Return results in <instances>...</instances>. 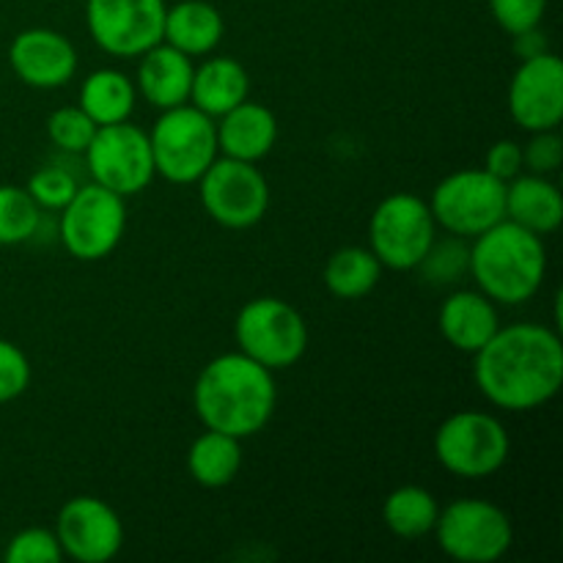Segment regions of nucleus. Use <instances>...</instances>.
Masks as SVG:
<instances>
[{"instance_id": "39448f33", "label": "nucleus", "mask_w": 563, "mask_h": 563, "mask_svg": "<svg viewBox=\"0 0 563 563\" xmlns=\"http://www.w3.org/2000/svg\"><path fill=\"white\" fill-rule=\"evenodd\" d=\"M511 440L504 423L489 412L462 410L445 418L434 432V456L456 478H489L509 462Z\"/></svg>"}, {"instance_id": "c756f323", "label": "nucleus", "mask_w": 563, "mask_h": 563, "mask_svg": "<svg viewBox=\"0 0 563 563\" xmlns=\"http://www.w3.org/2000/svg\"><path fill=\"white\" fill-rule=\"evenodd\" d=\"M77 179L64 168H55V165H47V168H38L36 174L27 179L25 190L31 192V198L36 201L38 209H64L66 203L75 198L77 192Z\"/></svg>"}, {"instance_id": "a211bd4d", "label": "nucleus", "mask_w": 563, "mask_h": 563, "mask_svg": "<svg viewBox=\"0 0 563 563\" xmlns=\"http://www.w3.org/2000/svg\"><path fill=\"white\" fill-rule=\"evenodd\" d=\"M192 75H196V66H192L190 55L159 42L141 55L135 88L148 104L168 110L190 102Z\"/></svg>"}, {"instance_id": "2eb2a0df", "label": "nucleus", "mask_w": 563, "mask_h": 563, "mask_svg": "<svg viewBox=\"0 0 563 563\" xmlns=\"http://www.w3.org/2000/svg\"><path fill=\"white\" fill-rule=\"evenodd\" d=\"M509 113L526 132L559 130L563 121V64L555 53L528 55L509 82Z\"/></svg>"}, {"instance_id": "aec40b11", "label": "nucleus", "mask_w": 563, "mask_h": 563, "mask_svg": "<svg viewBox=\"0 0 563 563\" xmlns=\"http://www.w3.org/2000/svg\"><path fill=\"white\" fill-rule=\"evenodd\" d=\"M506 220L548 236L563 223V196L559 187L539 174H520L506 181Z\"/></svg>"}, {"instance_id": "f257e3e1", "label": "nucleus", "mask_w": 563, "mask_h": 563, "mask_svg": "<svg viewBox=\"0 0 563 563\" xmlns=\"http://www.w3.org/2000/svg\"><path fill=\"white\" fill-rule=\"evenodd\" d=\"M473 357L478 390L500 410H537L555 399L563 385V344L559 333L544 324L498 328Z\"/></svg>"}, {"instance_id": "1a4fd4ad", "label": "nucleus", "mask_w": 563, "mask_h": 563, "mask_svg": "<svg viewBox=\"0 0 563 563\" xmlns=\"http://www.w3.org/2000/svg\"><path fill=\"white\" fill-rule=\"evenodd\" d=\"M432 533L440 550L460 563H495L515 542L509 515L482 498H462L440 509Z\"/></svg>"}, {"instance_id": "393cba45", "label": "nucleus", "mask_w": 563, "mask_h": 563, "mask_svg": "<svg viewBox=\"0 0 563 563\" xmlns=\"http://www.w3.org/2000/svg\"><path fill=\"white\" fill-rule=\"evenodd\" d=\"M383 269L379 258L368 247L346 245L328 258L322 280L330 295L339 300H361V297L372 295L374 286L383 278Z\"/></svg>"}, {"instance_id": "bb28decb", "label": "nucleus", "mask_w": 563, "mask_h": 563, "mask_svg": "<svg viewBox=\"0 0 563 563\" xmlns=\"http://www.w3.org/2000/svg\"><path fill=\"white\" fill-rule=\"evenodd\" d=\"M42 209L25 187L0 185V245H20L38 231Z\"/></svg>"}, {"instance_id": "9d476101", "label": "nucleus", "mask_w": 563, "mask_h": 563, "mask_svg": "<svg viewBox=\"0 0 563 563\" xmlns=\"http://www.w3.org/2000/svg\"><path fill=\"white\" fill-rule=\"evenodd\" d=\"M126 231L124 198L108 187H77L75 198L60 209L58 234L66 253L77 262H102L121 245Z\"/></svg>"}, {"instance_id": "473e14b6", "label": "nucleus", "mask_w": 563, "mask_h": 563, "mask_svg": "<svg viewBox=\"0 0 563 563\" xmlns=\"http://www.w3.org/2000/svg\"><path fill=\"white\" fill-rule=\"evenodd\" d=\"M418 267H421L429 278L438 280V284H449V280H454L456 275H462L467 269V247L462 245L460 236H456V242L434 240V245L429 247V253L423 256V262L418 264Z\"/></svg>"}, {"instance_id": "6ab92c4d", "label": "nucleus", "mask_w": 563, "mask_h": 563, "mask_svg": "<svg viewBox=\"0 0 563 563\" xmlns=\"http://www.w3.org/2000/svg\"><path fill=\"white\" fill-rule=\"evenodd\" d=\"M218 148L223 157L258 163L267 157L278 143V119L273 110L262 102H240L229 113L220 115Z\"/></svg>"}, {"instance_id": "72a5a7b5", "label": "nucleus", "mask_w": 563, "mask_h": 563, "mask_svg": "<svg viewBox=\"0 0 563 563\" xmlns=\"http://www.w3.org/2000/svg\"><path fill=\"white\" fill-rule=\"evenodd\" d=\"M531 141L522 146V168L539 176H548L553 170H559L563 163V141L559 130H542L531 132Z\"/></svg>"}, {"instance_id": "f03ea898", "label": "nucleus", "mask_w": 563, "mask_h": 563, "mask_svg": "<svg viewBox=\"0 0 563 563\" xmlns=\"http://www.w3.org/2000/svg\"><path fill=\"white\" fill-rule=\"evenodd\" d=\"M275 372L242 352H225L201 368L192 388V407L201 423L236 440L262 432L275 416Z\"/></svg>"}, {"instance_id": "dca6fc26", "label": "nucleus", "mask_w": 563, "mask_h": 563, "mask_svg": "<svg viewBox=\"0 0 563 563\" xmlns=\"http://www.w3.org/2000/svg\"><path fill=\"white\" fill-rule=\"evenodd\" d=\"M9 64L25 86L49 91L75 77L77 53L64 33L53 27H27L11 42Z\"/></svg>"}, {"instance_id": "f8f14e48", "label": "nucleus", "mask_w": 563, "mask_h": 563, "mask_svg": "<svg viewBox=\"0 0 563 563\" xmlns=\"http://www.w3.org/2000/svg\"><path fill=\"white\" fill-rule=\"evenodd\" d=\"M82 154H86L91 179L121 198L143 192L157 176L154 174L148 132L130 124V121L99 126L97 135H93V141L88 143Z\"/></svg>"}, {"instance_id": "20e7f679", "label": "nucleus", "mask_w": 563, "mask_h": 563, "mask_svg": "<svg viewBox=\"0 0 563 563\" xmlns=\"http://www.w3.org/2000/svg\"><path fill=\"white\" fill-rule=\"evenodd\" d=\"M154 174L170 185H192L218 159V126L212 115L185 102L163 110L148 132Z\"/></svg>"}, {"instance_id": "c85d7f7f", "label": "nucleus", "mask_w": 563, "mask_h": 563, "mask_svg": "<svg viewBox=\"0 0 563 563\" xmlns=\"http://www.w3.org/2000/svg\"><path fill=\"white\" fill-rule=\"evenodd\" d=\"M3 559L5 563H60L64 550L49 528H25L9 539Z\"/></svg>"}, {"instance_id": "2f4dec72", "label": "nucleus", "mask_w": 563, "mask_h": 563, "mask_svg": "<svg viewBox=\"0 0 563 563\" xmlns=\"http://www.w3.org/2000/svg\"><path fill=\"white\" fill-rule=\"evenodd\" d=\"M31 385V361L14 341L0 339V405L20 399Z\"/></svg>"}, {"instance_id": "9b49d317", "label": "nucleus", "mask_w": 563, "mask_h": 563, "mask_svg": "<svg viewBox=\"0 0 563 563\" xmlns=\"http://www.w3.org/2000/svg\"><path fill=\"white\" fill-rule=\"evenodd\" d=\"M198 196L209 218L223 229H251L267 214L269 185L256 163L218 157L198 179Z\"/></svg>"}, {"instance_id": "0eeeda50", "label": "nucleus", "mask_w": 563, "mask_h": 563, "mask_svg": "<svg viewBox=\"0 0 563 563\" xmlns=\"http://www.w3.org/2000/svg\"><path fill=\"white\" fill-rule=\"evenodd\" d=\"M438 240V223L423 198L394 192L383 198L368 220V251L396 273L418 269Z\"/></svg>"}, {"instance_id": "cd10ccee", "label": "nucleus", "mask_w": 563, "mask_h": 563, "mask_svg": "<svg viewBox=\"0 0 563 563\" xmlns=\"http://www.w3.org/2000/svg\"><path fill=\"white\" fill-rule=\"evenodd\" d=\"M99 126L93 124L91 115L80 108V104H69V108H58L49 113L47 119V135L55 148L66 154H82L88 143L93 141Z\"/></svg>"}, {"instance_id": "6e6552de", "label": "nucleus", "mask_w": 563, "mask_h": 563, "mask_svg": "<svg viewBox=\"0 0 563 563\" xmlns=\"http://www.w3.org/2000/svg\"><path fill=\"white\" fill-rule=\"evenodd\" d=\"M429 209L449 234L473 240L506 220V181L484 168L454 170L438 181Z\"/></svg>"}, {"instance_id": "7c9ffc66", "label": "nucleus", "mask_w": 563, "mask_h": 563, "mask_svg": "<svg viewBox=\"0 0 563 563\" xmlns=\"http://www.w3.org/2000/svg\"><path fill=\"white\" fill-rule=\"evenodd\" d=\"M493 20L504 27L509 36L533 31L542 25L548 0H487Z\"/></svg>"}, {"instance_id": "423d86ee", "label": "nucleus", "mask_w": 563, "mask_h": 563, "mask_svg": "<svg viewBox=\"0 0 563 563\" xmlns=\"http://www.w3.org/2000/svg\"><path fill=\"white\" fill-rule=\"evenodd\" d=\"M234 339L242 355L253 357L269 372H284L306 355L308 324L291 302L256 297L236 313Z\"/></svg>"}, {"instance_id": "f704fd0d", "label": "nucleus", "mask_w": 563, "mask_h": 563, "mask_svg": "<svg viewBox=\"0 0 563 563\" xmlns=\"http://www.w3.org/2000/svg\"><path fill=\"white\" fill-rule=\"evenodd\" d=\"M484 170H489L498 179L509 181L515 176H520L522 170V146L517 141H498L489 146L487 159H484Z\"/></svg>"}, {"instance_id": "ddd939ff", "label": "nucleus", "mask_w": 563, "mask_h": 563, "mask_svg": "<svg viewBox=\"0 0 563 563\" xmlns=\"http://www.w3.org/2000/svg\"><path fill=\"white\" fill-rule=\"evenodd\" d=\"M165 0H86L93 44L115 58H141L163 42Z\"/></svg>"}, {"instance_id": "f3484780", "label": "nucleus", "mask_w": 563, "mask_h": 563, "mask_svg": "<svg viewBox=\"0 0 563 563\" xmlns=\"http://www.w3.org/2000/svg\"><path fill=\"white\" fill-rule=\"evenodd\" d=\"M440 333L454 350L476 355L500 328L498 306L487 295L473 289L454 291L440 306Z\"/></svg>"}, {"instance_id": "4be33fe9", "label": "nucleus", "mask_w": 563, "mask_h": 563, "mask_svg": "<svg viewBox=\"0 0 563 563\" xmlns=\"http://www.w3.org/2000/svg\"><path fill=\"white\" fill-rule=\"evenodd\" d=\"M247 93H251V77L240 60L218 55V58H207L201 66H196L190 102L212 119H220L231 108L245 102Z\"/></svg>"}, {"instance_id": "4468645a", "label": "nucleus", "mask_w": 563, "mask_h": 563, "mask_svg": "<svg viewBox=\"0 0 563 563\" xmlns=\"http://www.w3.org/2000/svg\"><path fill=\"white\" fill-rule=\"evenodd\" d=\"M55 537L64 559L77 563H108L124 548V526L119 515L93 495H77L60 506Z\"/></svg>"}, {"instance_id": "a878e982", "label": "nucleus", "mask_w": 563, "mask_h": 563, "mask_svg": "<svg viewBox=\"0 0 563 563\" xmlns=\"http://www.w3.org/2000/svg\"><path fill=\"white\" fill-rule=\"evenodd\" d=\"M440 506L429 489L418 487V484H405V487L394 489L383 504V520L394 537L421 539L434 531L438 522Z\"/></svg>"}, {"instance_id": "412c9836", "label": "nucleus", "mask_w": 563, "mask_h": 563, "mask_svg": "<svg viewBox=\"0 0 563 563\" xmlns=\"http://www.w3.org/2000/svg\"><path fill=\"white\" fill-rule=\"evenodd\" d=\"M223 14L207 0H179L165 9L163 42L190 58L212 53L223 42Z\"/></svg>"}, {"instance_id": "b1692460", "label": "nucleus", "mask_w": 563, "mask_h": 563, "mask_svg": "<svg viewBox=\"0 0 563 563\" xmlns=\"http://www.w3.org/2000/svg\"><path fill=\"white\" fill-rule=\"evenodd\" d=\"M137 88L124 71L119 69H97L82 80L80 86V108L93 119V124H119L130 121L135 110Z\"/></svg>"}, {"instance_id": "7ed1b4c3", "label": "nucleus", "mask_w": 563, "mask_h": 563, "mask_svg": "<svg viewBox=\"0 0 563 563\" xmlns=\"http://www.w3.org/2000/svg\"><path fill=\"white\" fill-rule=\"evenodd\" d=\"M467 269L478 291L495 306H520L542 289L548 251L539 234L511 220H500L493 229L473 236V247H467Z\"/></svg>"}, {"instance_id": "5701e85b", "label": "nucleus", "mask_w": 563, "mask_h": 563, "mask_svg": "<svg viewBox=\"0 0 563 563\" xmlns=\"http://www.w3.org/2000/svg\"><path fill=\"white\" fill-rule=\"evenodd\" d=\"M242 440L207 429L187 451V471L192 482L207 489L229 487L242 467Z\"/></svg>"}]
</instances>
